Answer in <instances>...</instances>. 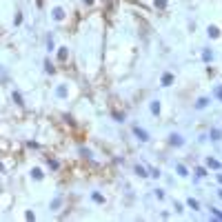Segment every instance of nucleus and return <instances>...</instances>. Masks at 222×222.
<instances>
[{"label": "nucleus", "instance_id": "2", "mask_svg": "<svg viewBox=\"0 0 222 222\" xmlns=\"http://www.w3.org/2000/svg\"><path fill=\"white\" fill-rule=\"evenodd\" d=\"M216 93H218V96H220V98H222V89H218V91H216Z\"/></svg>", "mask_w": 222, "mask_h": 222}, {"label": "nucleus", "instance_id": "1", "mask_svg": "<svg viewBox=\"0 0 222 222\" xmlns=\"http://www.w3.org/2000/svg\"><path fill=\"white\" fill-rule=\"evenodd\" d=\"M133 131H136V136H138L140 140H149V136H147V131H142V129H138V127L133 129Z\"/></svg>", "mask_w": 222, "mask_h": 222}]
</instances>
